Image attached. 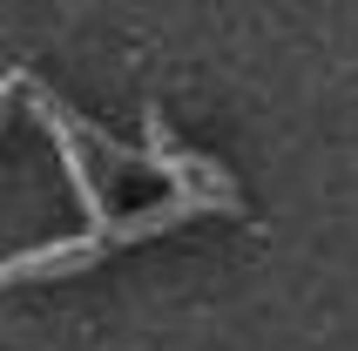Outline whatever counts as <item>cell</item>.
Masks as SVG:
<instances>
[{
	"mask_svg": "<svg viewBox=\"0 0 358 351\" xmlns=\"http://www.w3.org/2000/svg\"><path fill=\"white\" fill-rule=\"evenodd\" d=\"M95 257V243H48V250H27L14 257V264H0V284H27V277H48V271H68V264H88Z\"/></svg>",
	"mask_w": 358,
	"mask_h": 351,
	"instance_id": "6da1fadb",
	"label": "cell"
},
{
	"mask_svg": "<svg viewBox=\"0 0 358 351\" xmlns=\"http://www.w3.org/2000/svg\"><path fill=\"white\" fill-rule=\"evenodd\" d=\"M20 88H27V75H7V81H0V122H7V101H14Z\"/></svg>",
	"mask_w": 358,
	"mask_h": 351,
	"instance_id": "7a4b0ae2",
	"label": "cell"
}]
</instances>
